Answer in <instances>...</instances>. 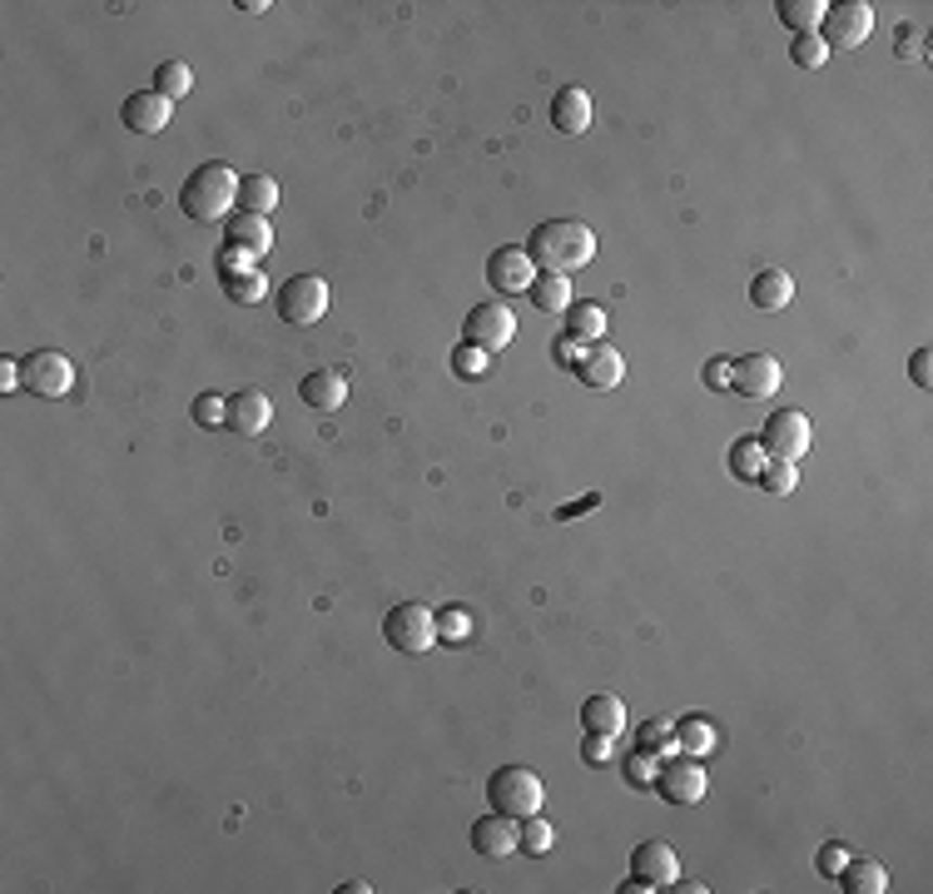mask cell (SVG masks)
I'll return each instance as SVG.
<instances>
[{"label":"cell","instance_id":"b9f144b4","mask_svg":"<svg viewBox=\"0 0 933 894\" xmlns=\"http://www.w3.org/2000/svg\"><path fill=\"white\" fill-rule=\"evenodd\" d=\"M630 780H636V786H655V765H651V755L646 751L630 755Z\"/></svg>","mask_w":933,"mask_h":894},{"label":"cell","instance_id":"60d3db41","mask_svg":"<svg viewBox=\"0 0 933 894\" xmlns=\"http://www.w3.org/2000/svg\"><path fill=\"white\" fill-rule=\"evenodd\" d=\"M581 755H586V761H591V765H601V761H606V755H611V736H591V730H586Z\"/></svg>","mask_w":933,"mask_h":894},{"label":"cell","instance_id":"d6986e66","mask_svg":"<svg viewBox=\"0 0 933 894\" xmlns=\"http://www.w3.org/2000/svg\"><path fill=\"white\" fill-rule=\"evenodd\" d=\"M298 398L318 412H338L343 403H348V378H343L338 368H318V373H308L304 383H298Z\"/></svg>","mask_w":933,"mask_h":894},{"label":"cell","instance_id":"52a82bcc","mask_svg":"<svg viewBox=\"0 0 933 894\" xmlns=\"http://www.w3.org/2000/svg\"><path fill=\"white\" fill-rule=\"evenodd\" d=\"M874 30V5L864 0H840V5H825V21H819V40L829 50H859Z\"/></svg>","mask_w":933,"mask_h":894},{"label":"cell","instance_id":"5bb4252c","mask_svg":"<svg viewBox=\"0 0 933 894\" xmlns=\"http://www.w3.org/2000/svg\"><path fill=\"white\" fill-rule=\"evenodd\" d=\"M223 248L229 254H244V259H264L273 248V229L264 214H229L223 224Z\"/></svg>","mask_w":933,"mask_h":894},{"label":"cell","instance_id":"1f68e13d","mask_svg":"<svg viewBox=\"0 0 933 894\" xmlns=\"http://www.w3.org/2000/svg\"><path fill=\"white\" fill-rule=\"evenodd\" d=\"M452 373L457 378H487L491 363H487V354H482L477 343H457L452 348Z\"/></svg>","mask_w":933,"mask_h":894},{"label":"cell","instance_id":"e0dca14e","mask_svg":"<svg viewBox=\"0 0 933 894\" xmlns=\"http://www.w3.org/2000/svg\"><path fill=\"white\" fill-rule=\"evenodd\" d=\"M576 378H581L586 388H616L621 378H626V358L611 348V343H586L581 358H576Z\"/></svg>","mask_w":933,"mask_h":894},{"label":"cell","instance_id":"d590c367","mask_svg":"<svg viewBox=\"0 0 933 894\" xmlns=\"http://www.w3.org/2000/svg\"><path fill=\"white\" fill-rule=\"evenodd\" d=\"M223 289H229V294L239 298V304H258V298H264V279H258L254 269L229 273V279H223Z\"/></svg>","mask_w":933,"mask_h":894},{"label":"cell","instance_id":"7a4b0ae2","mask_svg":"<svg viewBox=\"0 0 933 894\" xmlns=\"http://www.w3.org/2000/svg\"><path fill=\"white\" fill-rule=\"evenodd\" d=\"M239 179L244 175H233V165H223V159L189 169V179L179 184V209L199 224L229 219V209H239Z\"/></svg>","mask_w":933,"mask_h":894},{"label":"cell","instance_id":"8d00e7d4","mask_svg":"<svg viewBox=\"0 0 933 894\" xmlns=\"http://www.w3.org/2000/svg\"><path fill=\"white\" fill-rule=\"evenodd\" d=\"M194 418L204 427H219V423H229V403H223L219 393H204V398L194 403Z\"/></svg>","mask_w":933,"mask_h":894},{"label":"cell","instance_id":"ac0fdd59","mask_svg":"<svg viewBox=\"0 0 933 894\" xmlns=\"http://www.w3.org/2000/svg\"><path fill=\"white\" fill-rule=\"evenodd\" d=\"M269 423H273V398H269V393L244 388V393H233V398H229V427L239 437H258Z\"/></svg>","mask_w":933,"mask_h":894},{"label":"cell","instance_id":"ee69618b","mask_svg":"<svg viewBox=\"0 0 933 894\" xmlns=\"http://www.w3.org/2000/svg\"><path fill=\"white\" fill-rule=\"evenodd\" d=\"M913 383H919V388H929V348H919V354H913Z\"/></svg>","mask_w":933,"mask_h":894},{"label":"cell","instance_id":"ab89813d","mask_svg":"<svg viewBox=\"0 0 933 894\" xmlns=\"http://www.w3.org/2000/svg\"><path fill=\"white\" fill-rule=\"evenodd\" d=\"M700 378H705V388H730V358H711Z\"/></svg>","mask_w":933,"mask_h":894},{"label":"cell","instance_id":"9a60e30c","mask_svg":"<svg viewBox=\"0 0 933 894\" xmlns=\"http://www.w3.org/2000/svg\"><path fill=\"white\" fill-rule=\"evenodd\" d=\"M730 388L745 393V398H775L780 388V363L770 354H745L730 363Z\"/></svg>","mask_w":933,"mask_h":894},{"label":"cell","instance_id":"ffe728a7","mask_svg":"<svg viewBox=\"0 0 933 894\" xmlns=\"http://www.w3.org/2000/svg\"><path fill=\"white\" fill-rule=\"evenodd\" d=\"M551 130L561 135H586L591 130V94L566 85V90L551 94Z\"/></svg>","mask_w":933,"mask_h":894},{"label":"cell","instance_id":"9c48e42d","mask_svg":"<svg viewBox=\"0 0 933 894\" xmlns=\"http://www.w3.org/2000/svg\"><path fill=\"white\" fill-rule=\"evenodd\" d=\"M759 447L765 458H780V462H800L809 452V418L800 408H775L765 418V433H759Z\"/></svg>","mask_w":933,"mask_h":894},{"label":"cell","instance_id":"2e32d148","mask_svg":"<svg viewBox=\"0 0 933 894\" xmlns=\"http://www.w3.org/2000/svg\"><path fill=\"white\" fill-rule=\"evenodd\" d=\"M169 100H164L159 90H135L125 100V105H119V125H125L129 135H159L164 125H169Z\"/></svg>","mask_w":933,"mask_h":894},{"label":"cell","instance_id":"7c38bea8","mask_svg":"<svg viewBox=\"0 0 933 894\" xmlns=\"http://www.w3.org/2000/svg\"><path fill=\"white\" fill-rule=\"evenodd\" d=\"M537 283V264H532V254H526V244H502L487 254V289H497V294H526Z\"/></svg>","mask_w":933,"mask_h":894},{"label":"cell","instance_id":"8992f818","mask_svg":"<svg viewBox=\"0 0 933 894\" xmlns=\"http://www.w3.org/2000/svg\"><path fill=\"white\" fill-rule=\"evenodd\" d=\"M21 388L36 398H65L75 388V363L55 348H36L21 358Z\"/></svg>","mask_w":933,"mask_h":894},{"label":"cell","instance_id":"5b68a950","mask_svg":"<svg viewBox=\"0 0 933 894\" xmlns=\"http://www.w3.org/2000/svg\"><path fill=\"white\" fill-rule=\"evenodd\" d=\"M655 790H661L670 805H700L705 790H711V776L695 755H661L655 765Z\"/></svg>","mask_w":933,"mask_h":894},{"label":"cell","instance_id":"cb8c5ba5","mask_svg":"<svg viewBox=\"0 0 933 894\" xmlns=\"http://www.w3.org/2000/svg\"><path fill=\"white\" fill-rule=\"evenodd\" d=\"M601 333H606V308L601 304L566 308V343H601Z\"/></svg>","mask_w":933,"mask_h":894},{"label":"cell","instance_id":"d6a6232c","mask_svg":"<svg viewBox=\"0 0 933 894\" xmlns=\"http://www.w3.org/2000/svg\"><path fill=\"white\" fill-rule=\"evenodd\" d=\"M551 845H557V830H551L541 815H526L522 820V850L526 855H547Z\"/></svg>","mask_w":933,"mask_h":894},{"label":"cell","instance_id":"f546056e","mask_svg":"<svg viewBox=\"0 0 933 894\" xmlns=\"http://www.w3.org/2000/svg\"><path fill=\"white\" fill-rule=\"evenodd\" d=\"M765 447H759V437H740L736 447H730V472H736L740 483H750V477H759L765 472Z\"/></svg>","mask_w":933,"mask_h":894},{"label":"cell","instance_id":"7402d4cb","mask_svg":"<svg viewBox=\"0 0 933 894\" xmlns=\"http://www.w3.org/2000/svg\"><path fill=\"white\" fill-rule=\"evenodd\" d=\"M790 298H794V279L784 269H765V273H755V283H750V304L765 308V314H780Z\"/></svg>","mask_w":933,"mask_h":894},{"label":"cell","instance_id":"277c9868","mask_svg":"<svg viewBox=\"0 0 933 894\" xmlns=\"http://www.w3.org/2000/svg\"><path fill=\"white\" fill-rule=\"evenodd\" d=\"M383 636L387 647H397L402 656H422V651L437 647V616L422 601H397L393 612L383 616Z\"/></svg>","mask_w":933,"mask_h":894},{"label":"cell","instance_id":"83f0119b","mask_svg":"<svg viewBox=\"0 0 933 894\" xmlns=\"http://www.w3.org/2000/svg\"><path fill=\"white\" fill-rule=\"evenodd\" d=\"M150 90H159L164 100L175 105V100H184V94L194 90V71H189L184 60H164L159 71H154V85H150Z\"/></svg>","mask_w":933,"mask_h":894},{"label":"cell","instance_id":"836d02e7","mask_svg":"<svg viewBox=\"0 0 933 894\" xmlns=\"http://www.w3.org/2000/svg\"><path fill=\"white\" fill-rule=\"evenodd\" d=\"M670 745H676V726H670V720H646V726H641V745H636V751L670 755Z\"/></svg>","mask_w":933,"mask_h":894},{"label":"cell","instance_id":"3957f363","mask_svg":"<svg viewBox=\"0 0 933 894\" xmlns=\"http://www.w3.org/2000/svg\"><path fill=\"white\" fill-rule=\"evenodd\" d=\"M487 805L512 815V820H526V815H541L547 786H541V776L532 765H502V770H491V780H487Z\"/></svg>","mask_w":933,"mask_h":894},{"label":"cell","instance_id":"484cf974","mask_svg":"<svg viewBox=\"0 0 933 894\" xmlns=\"http://www.w3.org/2000/svg\"><path fill=\"white\" fill-rule=\"evenodd\" d=\"M526 298H532L541 314H566V308H572V283H566V273H537V283L526 289Z\"/></svg>","mask_w":933,"mask_h":894},{"label":"cell","instance_id":"6da1fadb","mask_svg":"<svg viewBox=\"0 0 933 894\" xmlns=\"http://www.w3.org/2000/svg\"><path fill=\"white\" fill-rule=\"evenodd\" d=\"M526 254H532V264H537L541 273H572V269H586V264L596 259V234L576 219H547V224L532 229Z\"/></svg>","mask_w":933,"mask_h":894},{"label":"cell","instance_id":"30bf717a","mask_svg":"<svg viewBox=\"0 0 933 894\" xmlns=\"http://www.w3.org/2000/svg\"><path fill=\"white\" fill-rule=\"evenodd\" d=\"M328 314V283L318 273H293L289 283L279 289V318L293 323V329H308Z\"/></svg>","mask_w":933,"mask_h":894},{"label":"cell","instance_id":"d4e9b609","mask_svg":"<svg viewBox=\"0 0 933 894\" xmlns=\"http://www.w3.org/2000/svg\"><path fill=\"white\" fill-rule=\"evenodd\" d=\"M840 880H844V894H884L889 890V874H884L879 859H854L849 855V865L840 870Z\"/></svg>","mask_w":933,"mask_h":894},{"label":"cell","instance_id":"4dcf8cb0","mask_svg":"<svg viewBox=\"0 0 933 894\" xmlns=\"http://www.w3.org/2000/svg\"><path fill=\"white\" fill-rule=\"evenodd\" d=\"M759 483H765V493H770V497H790L794 487H800V472H794V462L770 458V462H765V472H759Z\"/></svg>","mask_w":933,"mask_h":894},{"label":"cell","instance_id":"e575fe53","mask_svg":"<svg viewBox=\"0 0 933 894\" xmlns=\"http://www.w3.org/2000/svg\"><path fill=\"white\" fill-rule=\"evenodd\" d=\"M790 55H794V65H805V71H819V65L829 60V46L819 40V30H809V36H794Z\"/></svg>","mask_w":933,"mask_h":894},{"label":"cell","instance_id":"44dd1931","mask_svg":"<svg viewBox=\"0 0 933 894\" xmlns=\"http://www.w3.org/2000/svg\"><path fill=\"white\" fill-rule=\"evenodd\" d=\"M581 726L591 730V736H611V741H616L621 730H626V706H621L616 695H591L581 706Z\"/></svg>","mask_w":933,"mask_h":894},{"label":"cell","instance_id":"4fadbf2b","mask_svg":"<svg viewBox=\"0 0 933 894\" xmlns=\"http://www.w3.org/2000/svg\"><path fill=\"white\" fill-rule=\"evenodd\" d=\"M467 840H472V850H477V855H487V859H507L512 850H522V825H516L512 815L491 810V815H482V820H472Z\"/></svg>","mask_w":933,"mask_h":894},{"label":"cell","instance_id":"4316f807","mask_svg":"<svg viewBox=\"0 0 933 894\" xmlns=\"http://www.w3.org/2000/svg\"><path fill=\"white\" fill-rule=\"evenodd\" d=\"M676 745H680V755H695V761H705V755L715 751V726L705 716L680 720V726H676Z\"/></svg>","mask_w":933,"mask_h":894},{"label":"cell","instance_id":"8fae6325","mask_svg":"<svg viewBox=\"0 0 933 894\" xmlns=\"http://www.w3.org/2000/svg\"><path fill=\"white\" fill-rule=\"evenodd\" d=\"M462 333H467L462 343H477L482 354H491V348H507V343L516 339V318H512V308H507L502 298H491V304L467 308Z\"/></svg>","mask_w":933,"mask_h":894},{"label":"cell","instance_id":"74e56055","mask_svg":"<svg viewBox=\"0 0 933 894\" xmlns=\"http://www.w3.org/2000/svg\"><path fill=\"white\" fill-rule=\"evenodd\" d=\"M815 865H819V874H840L844 865H849V850H844L840 840H829V845L819 850V859H815Z\"/></svg>","mask_w":933,"mask_h":894},{"label":"cell","instance_id":"f6af8a7d","mask_svg":"<svg viewBox=\"0 0 933 894\" xmlns=\"http://www.w3.org/2000/svg\"><path fill=\"white\" fill-rule=\"evenodd\" d=\"M596 502H601V497H586V502H572V507H561L557 518H561V522H566V518H576V512H586V507H596Z\"/></svg>","mask_w":933,"mask_h":894},{"label":"cell","instance_id":"ba28073f","mask_svg":"<svg viewBox=\"0 0 933 894\" xmlns=\"http://www.w3.org/2000/svg\"><path fill=\"white\" fill-rule=\"evenodd\" d=\"M680 880V859L665 840H641L630 850V890L651 894V890H670Z\"/></svg>","mask_w":933,"mask_h":894},{"label":"cell","instance_id":"603a6c76","mask_svg":"<svg viewBox=\"0 0 933 894\" xmlns=\"http://www.w3.org/2000/svg\"><path fill=\"white\" fill-rule=\"evenodd\" d=\"M279 209V184L269 175H244L239 179V214H269Z\"/></svg>","mask_w":933,"mask_h":894},{"label":"cell","instance_id":"bcb514c9","mask_svg":"<svg viewBox=\"0 0 933 894\" xmlns=\"http://www.w3.org/2000/svg\"><path fill=\"white\" fill-rule=\"evenodd\" d=\"M670 890H680V894H700V890H705V884H695V880H676V884H670Z\"/></svg>","mask_w":933,"mask_h":894},{"label":"cell","instance_id":"7bdbcfd3","mask_svg":"<svg viewBox=\"0 0 933 894\" xmlns=\"http://www.w3.org/2000/svg\"><path fill=\"white\" fill-rule=\"evenodd\" d=\"M21 388V363L15 358H0V393H15Z\"/></svg>","mask_w":933,"mask_h":894},{"label":"cell","instance_id":"f1b7e54d","mask_svg":"<svg viewBox=\"0 0 933 894\" xmlns=\"http://www.w3.org/2000/svg\"><path fill=\"white\" fill-rule=\"evenodd\" d=\"M775 11H780V21L790 25L794 36H809V30H819V21H825V0H780Z\"/></svg>","mask_w":933,"mask_h":894},{"label":"cell","instance_id":"f35d334b","mask_svg":"<svg viewBox=\"0 0 933 894\" xmlns=\"http://www.w3.org/2000/svg\"><path fill=\"white\" fill-rule=\"evenodd\" d=\"M437 636H447V641H462V636H467V616L457 612V606H452V612H443V616H437Z\"/></svg>","mask_w":933,"mask_h":894}]
</instances>
